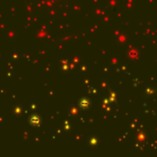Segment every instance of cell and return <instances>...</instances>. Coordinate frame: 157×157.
Returning a JSON list of instances; mask_svg holds the SVG:
<instances>
[{
  "label": "cell",
  "mask_w": 157,
  "mask_h": 157,
  "mask_svg": "<svg viewBox=\"0 0 157 157\" xmlns=\"http://www.w3.org/2000/svg\"><path fill=\"white\" fill-rule=\"evenodd\" d=\"M40 119L39 118V116H37V115L31 116V119H30V123L32 126H38L40 124Z\"/></svg>",
  "instance_id": "obj_1"
}]
</instances>
